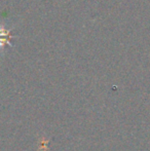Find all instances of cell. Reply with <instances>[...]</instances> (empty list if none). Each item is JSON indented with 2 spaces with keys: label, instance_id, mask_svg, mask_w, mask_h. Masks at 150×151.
I'll use <instances>...</instances> for the list:
<instances>
[{
  "label": "cell",
  "instance_id": "obj_1",
  "mask_svg": "<svg viewBox=\"0 0 150 151\" xmlns=\"http://www.w3.org/2000/svg\"><path fill=\"white\" fill-rule=\"evenodd\" d=\"M11 37H4V36H0V50H3L5 45L14 46V44L10 41Z\"/></svg>",
  "mask_w": 150,
  "mask_h": 151
}]
</instances>
